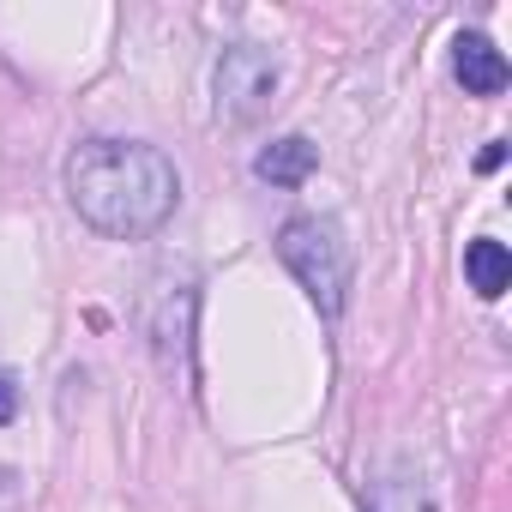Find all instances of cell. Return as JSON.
Listing matches in <instances>:
<instances>
[{"label": "cell", "mask_w": 512, "mask_h": 512, "mask_svg": "<svg viewBox=\"0 0 512 512\" xmlns=\"http://www.w3.org/2000/svg\"><path fill=\"white\" fill-rule=\"evenodd\" d=\"M452 79L470 91V97H500L506 91V55L482 37V31H458L452 37Z\"/></svg>", "instance_id": "4"}, {"label": "cell", "mask_w": 512, "mask_h": 512, "mask_svg": "<svg viewBox=\"0 0 512 512\" xmlns=\"http://www.w3.org/2000/svg\"><path fill=\"white\" fill-rule=\"evenodd\" d=\"M67 199L97 235L139 241L175 217L181 169L145 139H85L67 157Z\"/></svg>", "instance_id": "1"}, {"label": "cell", "mask_w": 512, "mask_h": 512, "mask_svg": "<svg viewBox=\"0 0 512 512\" xmlns=\"http://www.w3.org/2000/svg\"><path fill=\"white\" fill-rule=\"evenodd\" d=\"M19 416V380L13 374H0V428H7Z\"/></svg>", "instance_id": "9"}, {"label": "cell", "mask_w": 512, "mask_h": 512, "mask_svg": "<svg viewBox=\"0 0 512 512\" xmlns=\"http://www.w3.org/2000/svg\"><path fill=\"white\" fill-rule=\"evenodd\" d=\"M0 512H25V482L13 464H0Z\"/></svg>", "instance_id": "8"}, {"label": "cell", "mask_w": 512, "mask_h": 512, "mask_svg": "<svg viewBox=\"0 0 512 512\" xmlns=\"http://www.w3.org/2000/svg\"><path fill=\"white\" fill-rule=\"evenodd\" d=\"M314 169H320V145L302 139V133H284V139H272L260 157H253V175L272 181V187H302Z\"/></svg>", "instance_id": "5"}, {"label": "cell", "mask_w": 512, "mask_h": 512, "mask_svg": "<svg viewBox=\"0 0 512 512\" xmlns=\"http://www.w3.org/2000/svg\"><path fill=\"white\" fill-rule=\"evenodd\" d=\"M278 260L308 290L320 320H338L350 302V241L332 217H290L278 229Z\"/></svg>", "instance_id": "2"}, {"label": "cell", "mask_w": 512, "mask_h": 512, "mask_svg": "<svg viewBox=\"0 0 512 512\" xmlns=\"http://www.w3.org/2000/svg\"><path fill=\"white\" fill-rule=\"evenodd\" d=\"M368 512H434V494H428L422 470L398 458L368 482Z\"/></svg>", "instance_id": "6"}, {"label": "cell", "mask_w": 512, "mask_h": 512, "mask_svg": "<svg viewBox=\"0 0 512 512\" xmlns=\"http://www.w3.org/2000/svg\"><path fill=\"white\" fill-rule=\"evenodd\" d=\"M464 278H470V290H476L482 302H494V296L512 284V253H506V241H494V235L470 241V247H464Z\"/></svg>", "instance_id": "7"}, {"label": "cell", "mask_w": 512, "mask_h": 512, "mask_svg": "<svg viewBox=\"0 0 512 512\" xmlns=\"http://www.w3.org/2000/svg\"><path fill=\"white\" fill-rule=\"evenodd\" d=\"M278 97V61L253 43L223 49L217 61V115L223 121H260Z\"/></svg>", "instance_id": "3"}]
</instances>
